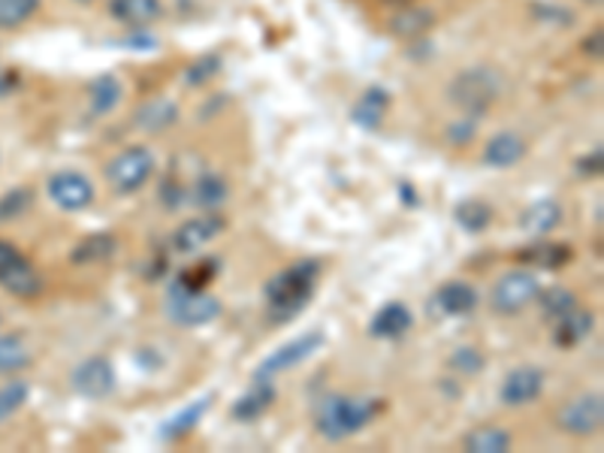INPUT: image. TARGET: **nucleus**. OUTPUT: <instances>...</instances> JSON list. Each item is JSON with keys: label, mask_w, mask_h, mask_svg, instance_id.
<instances>
[{"label": "nucleus", "mask_w": 604, "mask_h": 453, "mask_svg": "<svg viewBox=\"0 0 604 453\" xmlns=\"http://www.w3.org/2000/svg\"><path fill=\"white\" fill-rule=\"evenodd\" d=\"M492 218H496V214H492V206L484 200H463L456 202V209H453V221H456V226L472 233V236L484 233V230L492 224Z\"/></svg>", "instance_id": "cd10ccee"}, {"label": "nucleus", "mask_w": 604, "mask_h": 453, "mask_svg": "<svg viewBox=\"0 0 604 453\" xmlns=\"http://www.w3.org/2000/svg\"><path fill=\"white\" fill-rule=\"evenodd\" d=\"M475 309H478V290L472 288L468 281H448L429 297V315L439 317V321L466 317Z\"/></svg>", "instance_id": "f8f14e48"}, {"label": "nucleus", "mask_w": 604, "mask_h": 453, "mask_svg": "<svg viewBox=\"0 0 604 453\" xmlns=\"http://www.w3.org/2000/svg\"><path fill=\"white\" fill-rule=\"evenodd\" d=\"M384 403L375 396H324L315 411L317 432L327 441H345L363 432L378 415H381Z\"/></svg>", "instance_id": "f03ea898"}, {"label": "nucleus", "mask_w": 604, "mask_h": 453, "mask_svg": "<svg viewBox=\"0 0 604 453\" xmlns=\"http://www.w3.org/2000/svg\"><path fill=\"white\" fill-rule=\"evenodd\" d=\"M317 278H321V264L317 260H302V264L288 266L278 276L269 278L264 288L269 317L278 321V324H284V321H293L297 315H302L305 305L315 297Z\"/></svg>", "instance_id": "f257e3e1"}, {"label": "nucleus", "mask_w": 604, "mask_h": 453, "mask_svg": "<svg viewBox=\"0 0 604 453\" xmlns=\"http://www.w3.org/2000/svg\"><path fill=\"white\" fill-rule=\"evenodd\" d=\"M27 396H31V387H27L25 381H10V384H3V387H0V420L15 415V411L27 403Z\"/></svg>", "instance_id": "f704fd0d"}, {"label": "nucleus", "mask_w": 604, "mask_h": 453, "mask_svg": "<svg viewBox=\"0 0 604 453\" xmlns=\"http://www.w3.org/2000/svg\"><path fill=\"white\" fill-rule=\"evenodd\" d=\"M415 327V315L405 302H384L369 321V336L372 339H403L408 329Z\"/></svg>", "instance_id": "dca6fc26"}, {"label": "nucleus", "mask_w": 604, "mask_h": 453, "mask_svg": "<svg viewBox=\"0 0 604 453\" xmlns=\"http://www.w3.org/2000/svg\"><path fill=\"white\" fill-rule=\"evenodd\" d=\"M118 46H125V49H158V39L151 37V34H146L142 27H133V34L125 39V43H118Z\"/></svg>", "instance_id": "a19ab883"}, {"label": "nucleus", "mask_w": 604, "mask_h": 453, "mask_svg": "<svg viewBox=\"0 0 604 453\" xmlns=\"http://www.w3.org/2000/svg\"><path fill=\"white\" fill-rule=\"evenodd\" d=\"M76 3H94V0H76Z\"/></svg>", "instance_id": "09e8293b"}, {"label": "nucleus", "mask_w": 604, "mask_h": 453, "mask_svg": "<svg viewBox=\"0 0 604 453\" xmlns=\"http://www.w3.org/2000/svg\"><path fill=\"white\" fill-rule=\"evenodd\" d=\"M278 399V387L276 381H269V378H254V384L248 391L242 393L240 399L233 403L230 408V415L242 420V423H254V420H260V417L276 405Z\"/></svg>", "instance_id": "2eb2a0df"}, {"label": "nucleus", "mask_w": 604, "mask_h": 453, "mask_svg": "<svg viewBox=\"0 0 604 453\" xmlns=\"http://www.w3.org/2000/svg\"><path fill=\"white\" fill-rule=\"evenodd\" d=\"M226 197H230V188H226L224 178L214 176V173L200 176V182L190 190V202H194L197 209H206V212H218L226 202Z\"/></svg>", "instance_id": "c85d7f7f"}, {"label": "nucleus", "mask_w": 604, "mask_h": 453, "mask_svg": "<svg viewBox=\"0 0 604 453\" xmlns=\"http://www.w3.org/2000/svg\"><path fill=\"white\" fill-rule=\"evenodd\" d=\"M435 25V15L432 10H423V7H399V13L391 19V34L399 39H417L427 34L429 27Z\"/></svg>", "instance_id": "393cba45"}, {"label": "nucleus", "mask_w": 604, "mask_h": 453, "mask_svg": "<svg viewBox=\"0 0 604 453\" xmlns=\"http://www.w3.org/2000/svg\"><path fill=\"white\" fill-rule=\"evenodd\" d=\"M526 158V139L514 133V130H502L487 142L484 149V164L492 170H511Z\"/></svg>", "instance_id": "412c9836"}, {"label": "nucleus", "mask_w": 604, "mask_h": 453, "mask_svg": "<svg viewBox=\"0 0 604 453\" xmlns=\"http://www.w3.org/2000/svg\"><path fill=\"white\" fill-rule=\"evenodd\" d=\"M154 173V154L149 146H127L106 166V182L115 194H137Z\"/></svg>", "instance_id": "20e7f679"}, {"label": "nucleus", "mask_w": 604, "mask_h": 453, "mask_svg": "<svg viewBox=\"0 0 604 453\" xmlns=\"http://www.w3.org/2000/svg\"><path fill=\"white\" fill-rule=\"evenodd\" d=\"M178 121V106L166 97H158V101L139 106L137 115H133V125L149 130V133H158V130H166Z\"/></svg>", "instance_id": "bb28decb"}, {"label": "nucleus", "mask_w": 604, "mask_h": 453, "mask_svg": "<svg viewBox=\"0 0 604 453\" xmlns=\"http://www.w3.org/2000/svg\"><path fill=\"white\" fill-rule=\"evenodd\" d=\"M188 200V194H185V188L178 185V182H173V178H166L164 185H161V202L166 206V212H176L182 202Z\"/></svg>", "instance_id": "ea45409f"}, {"label": "nucleus", "mask_w": 604, "mask_h": 453, "mask_svg": "<svg viewBox=\"0 0 604 453\" xmlns=\"http://www.w3.org/2000/svg\"><path fill=\"white\" fill-rule=\"evenodd\" d=\"M115 252H118V236L109 233V230H101V233H89L85 240L76 245L70 252V264L76 266H94L113 260Z\"/></svg>", "instance_id": "5701e85b"}, {"label": "nucleus", "mask_w": 604, "mask_h": 453, "mask_svg": "<svg viewBox=\"0 0 604 453\" xmlns=\"http://www.w3.org/2000/svg\"><path fill=\"white\" fill-rule=\"evenodd\" d=\"M544 369L538 365H520L511 369L502 378V387H499V399L508 408H520V405H532L544 393Z\"/></svg>", "instance_id": "4468645a"}, {"label": "nucleus", "mask_w": 604, "mask_h": 453, "mask_svg": "<svg viewBox=\"0 0 604 453\" xmlns=\"http://www.w3.org/2000/svg\"><path fill=\"white\" fill-rule=\"evenodd\" d=\"M31 365V348L22 336H0V375H15Z\"/></svg>", "instance_id": "7c9ffc66"}, {"label": "nucleus", "mask_w": 604, "mask_h": 453, "mask_svg": "<svg viewBox=\"0 0 604 453\" xmlns=\"http://www.w3.org/2000/svg\"><path fill=\"white\" fill-rule=\"evenodd\" d=\"M538 290H542V281H538L535 272H528V269H511L492 288V312H499L504 317L520 315L526 305L538 300Z\"/></svg>", "instance_id": "39448f33"}, {"label": "nucleus", "mask_w": 604, "mask_h": 453, "mask_svg": "<svg viewBox=\"0 0 604 453\" xmlns=\"http://www.w3.org/2000/svg\"><path fill=\"white\" fill-rule=\"evenodd\" d=\"M602 161H604V151L595 149L592 154H583L578 161V170L583 173V176H599L602 173Z\"/></svg>", "instance_id": "79ce46f5"}, {"label": "nucleus", "mask_w": 604, "mask_h": 453, "mask_svg": "<svg viewBox=\"0 0 604 453\" xmlns=\"http://www.w3.org/2000/svg\"><path fill=\"white\" fill-rule=\"evenodd\" d=\"M70 381H73V391L79 393L82 399H91V403L113 396L115 384H118L115 365L109 363L106 357H89V360H82V363L73 369Z\"/></svg>", "instance_id": "9b49d317"}, {"label": "nucleus", "mask_w": 604, "mask_h": 453, "mask_svg": "<svg viewBox=\"0 0 604 453\" xmlns=\"http://www.w3.org/2000/svg\"><path fill=\"white\" fill-rule=\"evenodd\" d=\"M0 288L22 300H31L43 290V276L27 264L25 254L3 240H0Z\"/></svg>", "instance_id": "6e6552de"}, {"label": "nucleus", "mask_w": 604, "mask_h": 453, "mask_svg": "<svg viewBox=\"0 0 604 453\" xmlns=\"http://www.w3.org/2000/svg\"><path fill=\"white\" fill-rule=\"evenodd\" d=\"M31 190L27 188H13L10 194H3L0 197V221H13V218H19L22 212H27L31 209Z\"/></svg>", "instance_id": "e433bc0d"}, {"label": "nucleus", "mask_w": 604, "mask_h": 453, "mask_svg": "<svg viewBox=\"0 0 604 453\" xmlns=\"http://www.w3.org/2000/svg\"><path fill=\"white\" fill-rule=\"evenodd\" d=\"M39 0H0V31L25 25L37 13Z\"/></svg>", "instance_id": "72a5a7b5"}, {"label": "nucleus", "mask_w": 604, "mask_h": 453, "mask_svg": "<svg viewBox=\"0 0 604 453\" xmlns=\"http://www.w3.org/2000/svg\"><path fill=\"white\" fill-rule=\"evenodd\" d=\"M451 369L460 375H478L484 372V357L478 348H456L451 353Z\"/></svg>", "instance_id": "4c0bfd02"}, {"label": "nucleus", "mask_w": 604, "mask_h": 453, "mask_svg": "<svg viewBox=\"0 0 604 453\" xmlns=\"http://www.w3.org/2000/svg\"><path fill=\"white\" fill-rule=\"evenodd\" d=\"M218 73H221V55H206V58L194 61L188 70H185V82L194 85V89H200L206 82H212Z\"/></svg>", "instance_id": "c9c22d12"}, {"label": "nucleus", "mask_w": 604, "mask_h": 453, "mask_svg": "<svg viewBox=\"0 0 604 453\" xmlns=\"http://www.w3.org/2000/svg\"><path fill=\"white\" fill-rule=\"evenodd\" d=\"M89 97H91V115H94V118H103V115H109L118 109V103H121V97H125V85H121L115 76L103 73L89 85Z\"/></svg>", "instance_id": "a878e982"}, {"label": "nucleus", "mask_w": 604, "mask_h": 453, "mask_svg": "<svg viewBox=\"0 0 604 453\" xmlns=\"http://www.w3.org/2000/svg\"><path fill=\"white\" fill-rule=\"evenodd\" d=\"M583 3H590V7H599V3H602V0H583Z\"/></svg>", "instance_id": "de8ad7c7"}, {"label": "nucleus", "mask_w": 604, "mask_h": 453, "mask_svg": "<svg viewBox=\"0 0 604 453\" xmlns=\"http://www.w3.org/2000/svg\"><path fill=\"white\" fill-rule=\"evenodd\" d=\"M463 448L472 453H508L511 451V432L502 427H478L463 439Z\"/></svg>", "instance_id": "c756f323"}, {"label": "nucleus", "mask_w": 604, "mask_h": 453, "mask_svg": "<svg viewBox=\"0 0 604 453\" xmlns=\"http://www.w3.org/2000/svg\"><path fill=\"white\" fill-rule=\"evenodd\" d=\"M166 315L178 327H206L221 317V300H214L209 290L173 288L166 300Z\"/></svg>", "instance_id": "423d86ee"}, {"label": "nucleus", "mask_w": 604, "mask_h": 453, "mask_svg": "<svg viewBox=\"0 0 604 453\" xmlns=\"http://www.w3.org/2000/svg\"><path fill=\"white\" fill-rule=\"evenodd\" d=\"M15 82H19V76L15 73H0V94H10V91H15Z\"/></svg>", "instance_id": "a18cd8bd"}, {"label": "nucleus", "mask_w": 604, "mask_h": 453, "mask_svg": "<svg viewBox=\"0 0 604 453\" xmlns=\"http://www.w3.org/2000/svg\"><path fill=\"white\" fill-rule=\"evenodd\" d=\"M562 224V206L556 200H538L520 214V230L528 240H547Z\"/></svg>", "instance_id": "aec40b11"}, {"label": "nucleus", "mask_w": 604, "mask_h": 453, "mask_svg": "<svg viewBox=\"0 0 604 453\" xmlns=\"http://www.w3.org/2000/svg\"><path fill=\"white\" fill-rule=\"evenodd\" d=\"M226 230V218L218 212L197 214V218H188L185 224L178 226L173 233V248L182 254H194L206 248L209 242H214Z\"/></svg>", "instance_id": "ddd939ff"}, {"label": "nucleus", "mask_w": 604, "mask_h": 453, "mask_svg": "<svg viewBox=\"0 0 604 453\" xmlns=\"http://www.w3.org/2000/svg\"><path fill=\"white\" fill-rule=\"evenodd\" d=\"M109 15L127 27H149L164 15L161 0H109Z\"/></svg>", "instance_id": "4be33fe9"}, {"label": "nucleus", "mask_w": 604, "mask_h": 453, "mask_svg": "<svg viewBox=\"0 0 604 453\" xmlns=\"http://www.w3.org/2000/svg\"><path fill=\"white\" fill-rule=\"evenodd\" d=\"M475 130H478V125L472 121V115H466V118H460L456 125L448 127V139H451L453 146H468V142L475 139Z\"/></svg>", "instance_id": "58836bf2"}, {"label": "nucleus", "mask_w": 604, "mask_h": 453, "mask_svg": "<svg viewBox=\"0 0 604 453\" xmlns=\"http://www.w3.org/2000/svg\"><path fill=\"white\" fill-rule=\"evenodd\" d=\"M556 427L574 439H590L604 427V399L599 393H583L556 411Z\"/></svg>", "instance_id": "1a4fd4ad"}, {"label": "nucleus", "mask_w": 604, "mask_h": 453, "mask_svg": "<svg viewBox=\"0 0 604 453\" xmlns=\"http://www.w3.org/2000/svg\"><path fill=\"white\" fill-rule=\"evenodd\" d=\"M602 37H604V34H602V27H599L595 34H590V37L583 39V51H586V55H592L595 61H602V51H604Z\"/></svg>", "instance_id": "37998d69"}, {"label": "nucleus", "mask_w": 604, "mask_h": 453, "mask_svg": "<svg viewBox=\"0 0 604 453\" xmlns=\"http://www.w3.org/2000/svg\"><path fill=\"white\" fill-rule=\"evenodd\" d=\"M499 97H502V76L496 73L492 67H484V63L456 73L451 85H448V101L463 115H475V118L487 115V109Z\"/></svg>", "instance_id": "7ed1b4c3"}, {"label": "nucleus", "mask_w": 604, "mask_h": 453, "mask_svg": "<svg viewBox=\"0 0 604 453\" xmlns=\"http://www.w3.org/2000/svg\"><path fill=\"white\" fill-rule=\"evenodd\" d=\"M214 276H218V260H214V257H206V260H200V264H194V266H188V269H182V272H178L176 288L209 290V284H212Z\"/></svg>", "instance_id": "473e14b6"}, {"label": "nucleus", "mask_w": 604, "mask_h": 453, "mask_svg": "<svg viewBox=\"0 0 604 453\" xmlns=\"http://www.w3.org/2000/svg\"><path fill=\"white\" fill-rule=\"evenodd\" d=\"M516 260H520V264L535 266V269H544V272H556V269H566V266L574 260V248L566 245V242L538 240L535 245L516 252Z\"/></svg>", "instance_id": "a211bd4d"}, {"label": "nucleus", "mask_w": 604, "mask_h": 453, "mask_svg": "<svg viewBox=\"0 0 604 453\" xmlns=\"http://www.w3.org/2000/svg\"><path fill=\"white\" fill-rule=\"evenodd\" d=\"M592 329H595V315L574 305L566 317H559L554 324V341L556 348H574L583 339H590Z\"/></svg>", "instance_id": "b1692460"}, {"label": "nucleus", "mask_w": 604, "mask_h": 453, "mask_svg": "<svg viewBox=\"0 0 604 453\" xmlns=\"http://www.w3.org/2000/svg\"><path fill=\"white\" fill-rule=\"evenodd\" d=\"M212 405H214V393H209V396H200V399H194L190 405H185L182 411H176V415L170 417V420H164V423H161V429H158L161 441L188 439L190 432L200 427L202 417L212 411Z\"/></svg>", "instance_id": "f3484780"}, {"label": "nucleus", "mask_w": 604, "mask_h": 453, "mask_svg": "<svg viewBox=\"0 0 604 453\" xmlns=\"http://www.w3.org/2000/svg\"><path fill=\"white\" fill-rule=\"evenodd\" d=\"M327 345V336L321 333V329H309V333H302L297 339L284 341L281 348L266 357L264 363L257 365V372L254 378H269V381H276L281 372H290V369H297L305 360H312L321 348Z\"/></svg>", "instance_id": "0eeeda50"}, {"label": "nucleus", "mask_w": 604, "mask_h": 453, "mask_svg": "<svg viewBox=\"0 0 604 453\" xmlns=\"http://www.w3.org/2000/svg\"><path fill=\"white\" fill-rule=\"evenodd\" d=\"M49 200L63 209V212H85L97 190H94V182H91L85 173H76V170H63V173H55L49 178Z\"/></svg>", "instance_id": "9d476101"}, {"label": "nucleus", "mask_w": 604, "mask_h": 453, "mask_svg": "<svg viewBox=\"0 0 604 453\" xmlns=\"http://www.w3.org/2000/svg\"><path fill=\"white\" fill-rule=\"evenodd\" d=\"M391 3H396V7H408V3H415V0H391Z\"/></svg>", "instance_id": "49530a36"}, {"label": "nucleus", "mask_w": 604, "mask_h": 453, "mask_svg": "<svg viewBox=\"0 0 604 453\" xmlns=\"http://www.w3.org/2000/svg\"><path fill=\"white\" fill-rule=\"evenodd\" d=\"M399 197H403L405 200V206H408V209H415L417 206V194H415V185H411V182H399Z\"/></svg>", "instance_id": "c03bdc74"}, {"label": "nucleus", "mask_w": 604, "mask_h": 453, "mask_svg": "<svg viewBox=\"0 0 604 453\" xmlns=\"http://www.w3.org/2000/svg\"><path fill=\"white\" fill-rule=\"evenodd\" d=\"M538 300H542V312L547 321H559L566 317L574 305H580L578 297L566 288H550V290H538Z\"/></svg>", "instance_id": "2f4dec72"}, {"label": "nucleus", "mask_w": 604, "mask_h": 453, "mask_svg": "<svg viewBox=\"0 0 604 453\" xmlns=\"http://www.w3.org/2000/svg\"><path fill=\"white\" fill-rule=\"evenodd\" d=\"M387 109H391V91L384 85H372L351 106V121L357 127H363V130H378Z\"/></svg>", "instance_id": "6ab92c4d"}]
</instances>
